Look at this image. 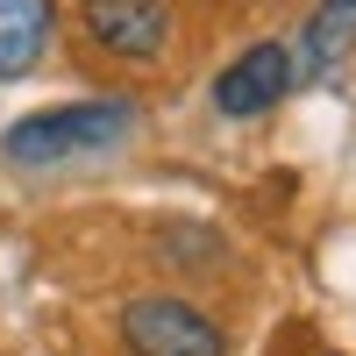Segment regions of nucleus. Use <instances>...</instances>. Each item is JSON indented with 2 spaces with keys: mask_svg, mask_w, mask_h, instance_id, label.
Returning <instances> with one entry per match:
<instances>
[{
  "mask_svg": "<svg viewBox=\"0 0 356 356\" xmlns=\"http://www.w3.org/2000/svg\"><path fill=\"white\" fill-rule=\"evenodd\" d=\"M356 50V0H321L300 29V50H292V79H328L342 57Z\"/></svg>",
  "mask_w": 356,
  "mask_h": 356,
  "instance_id": "obj_6",
  "label": "nucleus"
},
{
  "mask_svg": "<svg viewBox=\"0 0 356 356\" xmlns=\"http://www.w3.org/2000/svg\"><path fill=\"white\" fill-rule=\"evenodd\" d=\"M292 93V43H250L235 65L214 72V114L228 122H257V114H271L278 100Z\"/></svg>",
  "mask_w": 356,
  "mask_h": 356,
  "instance_id": "obj_4",
  "label": "nucleus"
},
{
  "mask_svg": "<svg viewBox=\"0 0 356 356\" xmlns=\"http://www.w3.org/2000/svg\"><path fill=\"white\" fill-rule=\"evenodd\" d=\"M79 29L93 36V50L122 57V65H157L171 50V0H79Z\"/></svg>",
  "mask_w": 356,
  "mask_h": 356,
  "instance_id": "obj_3",
  "label": "nucleus"
},
{
  "mask_svg": "<svg viewBox=\"0 0 356 356\" xmlns=\"http://www.w3.org/2000/svg\"><path fill=\"white\" fill-rule=\"evenodd\" d=\"M122 349L129 356H228L221 321L178 300V292H136L122 307Z\"/></svg>",
  "mask_w": 356,
  "mask_h": 356,
  "instance_id": "obj_2",
  "label": "nucleus"
},
{
  "mask_svg": "<svg viewBox=\"0 0 356 356\" xmlns=\"http://www.w3.org/2000/svg\"><path fill=\"white\" fill-rule=\"evenodd\" d=\"M57 36V0H0V86L29 79L50 57Z\"/></svg>",
  "mask_w": 356,
  "mask_h": 356,
  "instance_id": "obj_5",
  "label": "nucleus"
},
{
  "mask_svg": "<svg viewBox=\"0 0 356 356\" xmlns=\"http://www.w3.org/2000/svg\"><path fill=\"white\" fill-rule=\"evenodd\" d=\"M136 136V100L107 93V100H72V107H43L0 136V157L36 171V164H72V157H107Z\"/></svg>",
  "mask_w": 356,
  "mask_h": 356,
  "instance_id": "obj_1",
  "label": "nucleus"
}]
</instances>
